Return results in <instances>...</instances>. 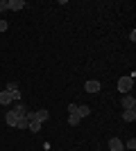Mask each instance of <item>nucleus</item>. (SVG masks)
<instances>
[{"mask_svg":"<svg viewBox=\"0 0 136 151\" xmlns=\"http://www.w3.org/2000/svg\"><path fill=\"white\" fill-rule=\"evenodd\" d=\"M132 86H134V77H120L118 79V93H123V95H129L132 93Z\"/></svg>","mask_w":136,"mask_h":151,"instance_id":"obj_1","label":"nucleus"},{"mask_svg":"<svg viewBox=\"0 0 136 151\" xmlns=\"http://www.w3.org/2000/svg\"><path fill=\"white\" fill-rule=\"evenodd\" d=\"M100 88H102V86H100V81H95V79H89V81L84 83L86 93H100Z\"/></svg>","mask_w":136,"mask_h":151,"instance_id":"obj_2","label":"nucleus"},{"mask_svg":"<svg viewBox=\"0 0 136 151\" xmlns=\"http://www.w3.org/2000/svg\"><path fill=\"white\" fill-rule=\"evenodd\" d=\"M25 0H7V9H14V12H20V9H25Z\"/></svg>","mask_w":136,"mask_h":151,"instance_id":"obj_3","label":"nucleus"},{"mask_svg":"<svg viewBox=\"0 0 136 151\" xmlns=\"http://www.w3.org/2000/svg\"><path fill=\"white\" fill-rule=\"evenodd\" d=\"M109 149L111 151H125V142H123V140H118V138H111L109 140Z\"/></svg>","mask_w":136,"mask_h":151,"instance_id":"obj_4","label":"nucleus"},{"mask_svg":"<svg viewBox=\"0 0 136 151\" xmlns=\"http://www.w3.org/2000/svg\"><path fill=\"white\" fill-rule=\"evenodd\" d=\"M123 108H125V111H134V108H136V99L132 97V95L123 97Z\"/></svg>","mask_w":136,"mask_h":151,"instance_id":"obj_5","label":"nucleus"},{"mask_svg":"<svg viewBox=\"0 0 136 151\" xmlns=\"http://www.w3.org/2000/svg\"><path fill=\"white\" fill-rule=\"evenodd\" d=\"M12 111H14L16 115H18V117H25V115H27V106L23 104V101H16V106H14Z\"/></svg>","mask_w":136,"mask_h":151,"instance_id":"obj_6","label":"nucleus"},{"mask_svg":"<svg viewBox=\"0 0 136 151\" xmlns=\"http://www.w3.org/2000/svg\"><path fill=\"white\" fill-rule=\"evenodd\" d=\"M5 122H7V126H16V122H18V115L14 113V111H9V113L5 115Z\"/></svg>","mask_w":136,"mask_h":151,"instance_id":"obj_7","label":"nucleus"},{"mask_svg":"<svg viewBox=\"0 0 136 151\" xmlns=\"http://www.w3.org/2000/svg\"><path fill=\"white\" fill-rule=\"evenodd\" d=\"M75 115H77L79 120H84V117H89V115H91V108L89 106H77V113H75Z\"/></svg>","mask_w":136,"mask_h":151,"instance_id":"obj_8","label":"nucleus"},{"mask_svg":"<svg viewBox=\"0 0 136 151\" xmlns=\"http://www.w3.org/2000/svg\"><path fill=\"white\" fill-rule=\"evenodd\" d=\"M12 93H7V90H2V93H0V104H2V106H7V104H12Z\"/></svg>","mask_w":136,"mask_h":151,"instance_id":"obj_9","label":"nucleus"},{"mask_svg":"<svg viewBox=\"0 0 136 151\" xmlns=\"http://www.w3.org/2000/svg\"><path fill=\"white\" fill-rule=\"evenodd\" d=\"M36 122H41V124H43L45 120H48V117H50V113H48V111H45V108H41V111H36Z\"/></svg>","mask_w":136,"mask_h":151,"instance_id":"obj_10","label":"nucleus"},{"mask_svg":"<svg viewBox=\"0 0 136 151\" xmlns=\"http://www.w3.org/2000/svg\"><path fill=\"white\" fill-rule=\"evenodd\" d=\"M123 120L125 122H134L136 120V108L134 111H123Z\"/></svg>","mask_w":136,"mask_h":151,"instance_id":"obj_11","label":"nucleus"},{"mask_svg":"<svg viewBox=\"0 0 136 151\" xmlns=\"http://www.w3.org/2000/svg\"><path fill=\"white\" fill-rule=\"evenodd\" d=\"M27 126H30V122H27V117H18V122H16V129H20V131H25Z\"/></svg>","mask_w":136,"mask_h":151,"instance_id":"obj_12","label":"nucleus"},{"mask_svg":"<svg viewBox=\"0 0 136 151\" xmlns=\"http://www.w3.org/2000/svg\"><path fill=\"white\" fill-rule=\"evenodd\" d=\"M5 90H7V93H14V90H18V83H16V81H14V79H12V81H7Z\"/></svg>","mask_w":136,"mask_h":151,"instance_id":"obj_13","label":"nucleus"},{"mask_svg":"<svg viewBox=\"0 0 136 151\" xmlns=\"http://www.w3.org/2000/svg\"><path fill=\"white\" fill-rule=\"evenodd\" d=\"M32 133H39L41 131V122H30V126H27Z\"/></svg>","mask_w":136,"mask_h":151,"instance_id":"obj_14","label":"nucleus"},{"mask_svg":"<svg viewBox=\"0 0 136 151\" xmlns=\"http://www.w3.org/2000/svg\"><path fill=\"white\" fill-rule=\"evenodd\" d=\"M79 122H82V120H79L77 115H68V124H71V126H77Z\"/></svg>","mask_w":136,"mask_h":151,"instance_id":"obj_15","label":"nucleus"},{"mask_svg":"<svg viewBox=\"0 0 136 151\" xmlns=\"http://www.w3.org/2000/svg\"><path fill=\"white\" fill-rule=\"evenodd\" d=\"M125 147H127V149H129V151H134V149H136V140H134V138H129V140H127V145H125Z\"/></svg>","mask_w":136,"mask_h":151,"instance_id":"obj_16","label":"nucleus"},{"mask_svg":"<svg viewBox=\"0 0 136 151\" xmlns=\"http://www.w3.org/2000/svg\"><path fill=\"white\" fill-rule=\"evenodd\" d=\"M68 113H71V115L77 113V104H68Z\"/></svg>","mask_w":136,"mask_h":151,"instance_id":"obj_17","label":"nucleus"},{"mask_svg":"<svg viewBox=\"0 0 136 151\" xmlns=\"http://www.w3.org/2000/svg\"><path fill=\"white\" fill-rule=\"evenodd\" d=\"M7 27H9V25H7V20L0 18V32H7Z\"/></svg>","mask_w":136,"mask_h":151,"instance_id":"obj_18","label":"nucleus"},{"mask_svg":"<svg viewBox=\"0 0 136 151\" xmlns=\"http://www.w3.org/2000/svg\"><path fill=\"white\" fill-rule=\"evenodd\" d=\"M0 14H2V12H0Z\"/></svg>","mask_w":136,"mask_h":151,"instance_id":"obj_19","label":"nucleus"}]
</instances>
